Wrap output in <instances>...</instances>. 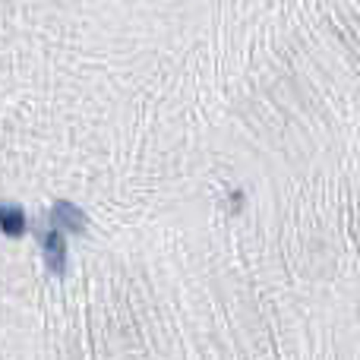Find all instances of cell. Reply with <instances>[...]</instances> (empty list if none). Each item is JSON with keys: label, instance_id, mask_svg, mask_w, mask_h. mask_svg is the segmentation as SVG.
Masks as SVG:
<instances>
[{"label": "cell", "instance_id": "cell-3", "mask_svg": "<svg viewBox=\"0 0 360 360\" xmlns=\"http://www.w3.org/2000/svg\"><path fill=\"white\" fill-rule=\"evenodd\" d=\"M29 231V218H25V209L16 202H4L0 199V234L4 237H22Z\"/></svg>", "mask_w": 360, "mask_h": 360}, {"label": "cell", "instance_id": "cell-2", "mask_svg": "<svg viewBox=\"0 0 360 360\" xmlns=\"http://www.w3.org/2000/svg\"><path fill=\"white\" fill-rule=\"evenodd\" d=\"M48 221L54 224L57 231H63V234H76V237L86 234V228H89V215L76 202H70V199H57V202L51 205Z\"/></svg>", "mask_w": 360, "mask_h": 360}, {"label": "cell", "instance_id": "cell-1", "mask_svg": "<svg viewBox=\"0 0 360 360\" xmlns=\"http://www.w3.org/2000/svg\"><path fill=\"white\" fill-rule=\"evenodd\" d=\"M38 243H41V259H44V269L51 275H63L67 272V234L57 231L54 224H48L44 231H38Z\"/></svg>", "mask_w": 360, "mask_h": 360}]
</instances>
